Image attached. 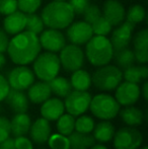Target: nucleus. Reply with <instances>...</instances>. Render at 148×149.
I'll use <instances>...</instances> for the list:
<instances>
[{"mask_svg": "<svg viewBox=\"0 0 148 149\" xmlns=\"http://www.w3.org/2000/svg\"><path fill=\"white\" fill-rule=\"evenodd\" d=\"M39 36L24 30L12 36L7 47L8 57L16 65H28L41 53Z\"/></svg>", "mask_w": 148, "mask_h": 149, "instance_id": "f257e3e1", "label": "nucleus"}, {"mask_svg": "<svg viewBox=\"0 0 148 149\" xmlns=\"http://www.w3.org/2000/svg\"><path fill=\"white\" fill-rule=\"evenodd\" d=\"M41 17L45 26L48 29L64 30L74 20L75 14L67 1H54L43 8Z\"/></svg>", "mask_w": 148, "mask_h": 149, "instance_id": "f03ea898", "label": "nucleus"}, {"mask_svg": "<svg viewBox=\"0 0 148 149\" xmlns=\"http://www.w3.org/2000/svg\"><path fill=\"white\" fill-rule=\"evenodd\" d=\"M84 55L92 66L101 67L113 60L114 48L108 37L93 35L85 44Z\"/></svg>", "mask_w": 148, "mask_h": 149, "instance_id": "7ed1b4c3", "label": "nucleus"}, {"mask_svg": "<svg viewBox=\"0 0 148 149\" xmlns=\"http://www.w3.org/2000/svg\"><path fill=\"white\" fill-rule=\"evenodd\" d=\"M61 70L59 56L56 53L45 51L40 53L33 62V71L40 80L49 82L58 76Z\"/></svg>", "mask_w": 148, "mask_h": 149, "instance_id": "20e7f679", "label": "nucleus"}, {"mask_svg": "<svg viewBox=\"0 0 148 149\" xmlns=\"http://www.w3.org/2000/svg\"><path fill=\"white\" fill-rule=\"evenodd\" d=\"M123 80V71L116 65L109 64L101 66L93 72L91 83L101 91H112L117 88Z\"/></svg>", "mask_w": 148, "mask_h": 149, "instance_id": "39448f33", "label": "nucleus"}, {"mask_svg": "<svg viewBox=\"0 0 148 149\" xmlns=\"http://www.w3.org/2000/svg\"><path fill=\"white\" fill-rule=\"evenodd\" d=\"M89 110L97 118L111 121L118 116L121 106L115 96L108 93H99L91 97Z\"/></svg>", "mask_w": 148, "mask_h": 149, "instance_id": "423d86ee", "label": "nucleus"}, {"mask_svg": "<svg viewBox=\"0 0 148 149\" xmlns=\"http://www.w3.org/2000/svg\"><path fill=\"white\" fill-rule=\"evenodd\" d=\"M59 60L61 67L68 72H73L75 70L82 68L85 62L84 51L80 46L74 44H66L59 52Z\"/></svg>", "mask_w": 148, "mask_h": 149, "instance_id": "0eeeda50", "label": "nucleus"}, {"mask_svg": "<svg viewBox=\"0 0 148 149\" xmlns=\"http://www.w3.org/2000/svg\"><path fill=\"white\" fill-rule=\"evenodd\" d=\"M113 139L115 149H138L143 142V135L136 128L127 126L115 132Z\"/></svg>", "mask_w": 148, "mask_h": 149, "instance_id": "6e6552de", "label": "nucleus"}, {"mask_svg": "<svg viewBox=\"0 0 148 149\" xmlns=\"http://www.w3.org/2000/svg\"><path fill=\"white\" fill-rule=\"evenodd\" d=\"M90 100L91 94L87 90H71V92L65 97L64 107L68 114L73 117H78L88 110Z\"/></svg>", "mask_w": 148, "mask_h": 149, "instance_id": "1a4fd4ad", "label": "nucleus"}, {"mask_svg": "<svg viewBox=\"0 0 148 149\" xmlns=\"http://www.w3.org/2000/svg\"><path fill=\"white\" fill-rule=\"evenodd\" d=\"M35 77L34 71L26 65H17L8 73L6 79L10 88L26 90L35 82Z\"/></svg>", "mask_w": 148, "mask_h": 149, "instance_id": "9d476101", "label": "nucleus"}, {"mask_svg": "<svg viewBox=\"0 0 148 149\" xmlns=\"http://www.w3.org/2000/svg\"><path fill=\"white\" fill-rule=\"evenodd\" d=\"M93 31L91 26L84 20L72 22L68 26L66 38L70 42V44H74L77 46L85 45L89 40L92 38Z\"/></svg>", "mask_w": 148, "mask_h": 149, "instance_id": "9b49d317", "label": "nucleus"}, {"mask_svg": "<svg viewBox=\"0 0 148 149\" xmlns=\"http://www.w3.org/2000/svg\"><path fill=\"white\" fill-rule=\"evenodd\" d=\"M42 49L52 53H59L66 45V37L60 30L48 29L39 35Z\"/></svg>", "mask_w": 148, "mask_h": 149, "instance_id": "f8f14e48", "label": "nucleus"}, {"mask_svg": "<svg viewBox=\"0 0 148 149\" xmlns=\"http://www.w3.org/2000/svg\"><path fill=\"white\" fill-rule=\"evenodd\" d=\"M140 87L137 83L125 80L121 82L116 88L115 98L120 106H133L140 97Z\"/></svg>", "mask_w": 148, "mask_h": 149, "instance_id": "ddd939ff", "label": "nucleus"}, {"mask_svg": "<svg viewBox=\"0 0 148 149\" xmlns=\"http://www.w3.org/2000/svg\"><path fill=\"white\" fill-rule=\"evenodd\" d=\"M134 29L135 24L125 20L121 24L117 26L114 31H111L112 36L110 41L113 45L114 51H118V50L129 47L130 43L132 42Z\"/></svg>", "mask_w": 148, "mask_h": 149, "instance_id": "4468645a", "label": "nucleus"}, {"mask_svg": "<svg viewBox=\"0 0 148 149\" xmlns=\"http://www.w3.org/2000/svg\"><path fill=\"white\" fill-rule=\"evenodd\" d=\"M101 15L109 20L113 26H117L125 22L126 9L119 0H106L101 9Z\"/></svg>", "mask_w": 148, "mask_h": 149, "instance_id": "2eb2a0df", "label": "nucleus"}, {"mask_svg": "<svg viewBox=\"0 0 148 149\" xmlns=\"http://www.w3.org/2000/svg\"><path fill=\"white\" fill-rule=\"evenodd\" d=\"M134 47L135 62L139 64H146L148 62V30L143 29L137 31L132 38Z\"/></svg>", "mask_w": 148, "mask_h": 149, "instance_id": "dca6fc26", "label": "nucleus"}, {"mask_svg": "<svg viewBox=\"0 0 148 149\" xmlns=\"http://www.w3.org/2000/svg\"><path fill=\"white\" fill-rule=\"evenodd\" d=\"M26 14L20 10H15L12 13L5 15L3 19V30L9 36H14L26 30Z\"/></svg>", "mask_w": 148, "mask_h": 149, "instance_id": "f3484780", "label": "nucleus"}, {"mask_svg": "<svg viewBox=\"0 0 148 149\" xmlns=\"http://www.w3.org/2000/svg\"><path fill=\"white\" fill-rule=\"evenodd\" d=\"M30 135L32 138V141L34 143H37L39 145L46 143L51 136V126L50 122L45 118H39L37 119L34 123L31 125L30 128Z\"/></svg>", "mask_w": 148, "mask_h": 149, "instance_id": "a211bd4d", "label": "nucleus"}, {"mask_svg": "<svg viewBox=\"0 0 148 149\" xmlns=\"http://www.w3.org/2000/svg\"><path fill=\"white\" fill-rule=\"evenodd\" d=\"M65 112L64 102L59 97H49L42 104L41 115L48 121H57Z\"/></svg>", "mask_w": 148, "mask_h": 149, "instance_id": "6ab92c4d", "label": "nucleus"}, {"mask_svg": "<svg viewBox=\"0 0 148 149\" xmlns=\"http://www.w3.org/2000/svg\"><path fill=\"white\" fill-rule=\"evenodd\" d=\"M4 100L14 113H26L30 107V100L24 90L10 88Z\"/></svg>", "mask_w": 148, "mask_h": 149, "instance_id": "aec40b11", "label": "nucleus"}, {"mask_svg": "<svg viewBox=\"0 0 148 149\" xmlns=\"http://www.w3.org/2000/svg\"><path fill=\"white\" fill-rule=\"evenodd\" d=\"M51 93L52 91L49 86V83L41 80L38 82H34L28 87L26 95L31 102L40 104H43L49 97H51Z\"/></svg>", "mask_w": 148, "mask_h": 149, "instance_id": "412c9836", "label": "nucleus"}, {"mask_svg": "<svg viewBox=\"0 0 148 149\" xmlns=\"http://www.w3.org/2000/svg\"><path fill=\"white\" fill-rule=\"evenodd\" d=\"M119 114H120L122 121L127 126H131V127L141 125L143 121L147 118V114L144 115V113L140 109L134 106H127L123 110H120Z\"/></svg>", "mask_w": 148, "mask_h": 149, "instance_id": "4be33fe9", "label": "nucleus"}, {"mask_svg": "<svg viewBox=\"0 0 148 149\" xmlns=\"http://www.w3.org/2000/svg\"><path fill=\"white\" fill-rule=\"evenodd\" d=\"M32 120L26 113H16L10 121V132L15 137L24 136L30 131Z\"/></svg>", "mask_w": 148, "mask_h": 149, "instance_id": "5701e85b", "label": "nucleus"}, {"mask_svg": "<svg viewBox=\"0 0 148 149\" xmlns=\"http://www.w3.org/2000/svg\"><path fill=\"white\" fill-rule=\"evenodd\" d=\"M92 132L95 141H99V143H106L113 139L116 130H115L114 125L110 121L101 120V122L94 126Z\"/></svg>", "mask_w": 148, "mask_h": 149, "instance_id": "b1692460", "label": "nucleus"}, {"mask_svg": "<svg viewBox=\"0 0 148 149\" xmlns=\"http://www.w3.org/2000/svg\"><path fill=\"white\" fill-rule=\"evenodd\" d=\"M69 81L71 83L72 89L85 91L91 86V75L89 74L88 71L80 68L72 72Z\"/></svg>", "mask_w": 148, "mask_h": 149, "instance_id": "393cba45", "label": "nucleus"}, {"mask_svg": "<svg viewBox=\"0 0 148 149\" xmlns=\"http://www.w3.org/2000/svg\"><path fill=\"white\" fill-rule=\"evenodd\" d=\"M148 77V67L146 64H140L139 66L132 65L128 68L124 69L123 78L126 81L133 83H139L142 80H146Z\"/></svg>", "mask_w": 148, "mask_h": 149, "instance_id": "a878e982", "label": "nucleus"}, {"mask_svg": "<svg viewBox=\"0 0 148 149\" xmlns=\"http://www.w3.org/2000/svg\"><path fill=\"white\" fill-rule=\"evenodd\" d=\"M68 139L70 142V149H89L95 143V139L90 134H83L73 131Z\"/></svg>", "mask_w": 148, "mask_h": 149, "instance_id": "bb28decb", "label": "nucleus"}, {"mask_svg": "<svg viewBox=\"0 0 148 149\" xmlns=\"http://www.w3.org/2000/svg\"><path fill=\"white\" fill-rule=\"evenodd\" d=\"M51 91L58 97H66L71 92L72 86L70 81L63 76H56L49 81Z\"/></svg>", "mask_w": 148, "mask_h": 149, "instance_id": "cd10ccee", "label": "nucleus"}, {"mask_svg": "<svg viewBox=\"0 0 148 149\" xmlns=\"http://www.w3.org/2000/svg\"><path fill=\"white\" fill-rule=\"evenodd\" d=\"M113 59L115 60L117 66L120 69H126L128 67L134 65L135 63L134 52L129 47L118 50V51H114Z\"/></svg>", "mask_w": 148, "mask_h": 149, "instance_id": "c85d7f7f", "label": "nucleus"}, {"mask_svg": "<svg viewBox=\"0 0 148 149\" xmlns=\"http://www.w3.org/2000/svg\"><path fill=\"white\" fill-rule=\"evenodd\" d=\"M146 17V10L140 4H134L129 7V9L126 11V17L125 20L130 24H133L136 26L137 24H140Z\"/></svg>", "mask_w": 148, "mask_h": 149, "instance_id": "c756f323", "label": "nucleus"}, {"mask_svg": "<svg viewBox=\"0 0 148 149\" xmlns=\"http://www.w3.org/2000/svg\"><path fill=\"white\" fill-rule=\"evenodd\" d=\"M75 129V117L70 114H63L57 120V130L64 136H69Z\"/></svg>", "mask_w": 148, "mask_h": 149, "instance_id": "7c9ffc66", "label": "nucleus"}, {"mask_svg": "<svg viewBox=\"0 0 148 149\" xmlns=\"http://www.w3.org/2000/svg\"><path fill=\"white\" fill-rule=\"evenodd\" d=\"M44 30H45V24H44L41 15L37 14L36 12L26 14V31H28L39 36Z\"/></svg>", "mask_w": 148, "mask_h": 149, "instance_id": "2f4dec72", "label": "nucleus"}, {"mask_svg": "<svg viewBox=\"0 0 148 149\" xmlns=\"http://www.w3.org/2000/svg\"><path fill=\"white\" fill-rule=\"evenodd\" d=\"M95 124L91 117L81 115L78 116V119L75 120V131L83 134H90L93 131Z\"/></svg>", "mask_w": 148, "mask_h": 149, "instance_id": "473e14b6", "label": "nucleus"}, {"mask_svg": "<svg viewBox=\"0 0 148 149\" xmlns=\"http://www.w3.org/2000/svg\"><path fill=\"white\" fill-rule=\"evenodd\" d=\"M90 26L91 29H92L93 35L95 36H105V37H108V35L111 33L113 29V26L110 24L109 20L106 19L103 15L99 16Z\"/></svg>", "mask_w": 148, "mask_h": 149, "instance_id": "72a5a7b5", "label": "nucleus"}, {"mask_svg": "<svg viewBox=\"0 0 148 149\" xmlns=\"http://www.w3.org/2000/svg\"><path fill=\"white\" fill-rule=\"evenodd\" d=\"M47 142L51 149H70L68 136H64L60 133L51 135Z\"/></svg>", "mask_w": 148, "mask_h": 149, "instance_id": "f704fd0d", "label": "nucleus"}, {"mask_svg": "<svg viewBox=\"0 0 148 149\" xmlns=\"http://www.w3.org/2000/svg\"><path fill=\"white\" fill-rule=\"evenodd\" d=\"M42 5V0H17L18 10L24 13H34Z\"/></svg>", "mask_w": 148, "mask_h": 149, "instance_id": "c9c22d12", "label": "nucleus"}, {"mask_svg": "<svg viewBox=\"0 0 148 149\" xmlns=\"http://www.w3.org/2000/svg\"><path fill=\"white\" fill-rule=\"evenodd\" d=\"M82 14H83V17H84V22L91 24L99 16H101V9L97 4H89Z\"/></svg>", "mask_w": 148, "mask_h": 149, "instance_id": "e433bc0d", "label": "nucleus"}, {"mask_svg": "<svg viewBox=\"0 0 148 149\" xmlns=\"http://www.w3.org/2000/svg\"><path fill=\"white\" fill-rule=\"evenodd\" d=\"M17 9V0H0V14L2 15H8Z\"/></svg>", "mask_w": 148, "mask_h": 149, "instance_id": "4c0bfd02", "label": "nucleus"}, {"mask_svg": "<svg viewBox=\"0 0 148 149\" xmlns=\"http://www.w3.org/2000/svg\"><path fill=\"white\" fill-rule=\"evenodd\" d=\"M10 133V121L6 117L0 116V143L9 138Z\"/></svg>", "mask_w": 148, "mask_h": 149, "instance_id": "58836bf2", "label": "nucleus"}, {"mask_svg": "<svg viewBox=\"0 0 148 149\" xmlns=\"http://www.w3.org/2000/svg\"><path fill=\"white\" fill-rule=\"evenodd\" d=\"M89 1L90 0H69L68 3L70 4L72 10H73L74 14L77 15H81L86 9V7L89 5Z\"/></svg>", "mask_w": 148, "mask_h": 149, "instance_id": "ea45409f", "label": "nucleus"}, {"mask_svg": "<svg viewBox=\"0 0 148 149\" xmlns=\"http://www.w3.org/2000/svg\"><path fill=\"white\" fill-rule=\"evenodd\" d=\"M14 140V145L16 149H34L33 141L26 136H17Z\"/></svg>", "mask_w": 148, "mask_h": 149, "instance_id": "a19ab883", "label": "nucleus"}, {"mask_svg": "<svg viewBox=\"0 0 148 149\" xmlns=\"http://www.w3.org/2000/svg\"><path fill=\"white\" fill-rule=\"evenodd\" d=\"M10 89V86L8 84V81L2 74H0V102L5 100L8 91Z\"/></svg>", "mask_w": 148, "mask_h": 149, "instance_id": "79ce46f5", "label": "nucleus"}, {"mask_svg": "<svg viewBox=\"0 0 148 149\" xmlns=\"http://www.w3.org/2000/svg\"><path fill=\"white\" fill-rule=\"evenodd\" d=\"M9 35L0 28V53H5L9 44Z\"/></svg>", "mask_w": 148, "mask_h": 149, "instance_id": "37998d69", "label": "nucleus"}, {"mask_svg": "<svg viewBox=\"0 0 148 149\" xmlns=\"http://www.w3.org/2000/svg\"><path fill=\"white\" fill-rule=\"evenodd\" d=\"M0 149H16L15 145H14V140L11 138H7L0 143Z\"/></svg>", "mask_w": 148, "mask_h": 149, "instance_id": "c03bdc74", "label": "nucleus"}, {"mask_svg": "<svg viewBox=\"0 0 148 149\" xmlns=\"http://www.w3.org/2000/svg\"><path fill=\"white\" fill-rule=\"evenodd\" d=\"M140 93L143 95L145 100H148V82L146 80H144V83L142 85V88L140 89Z\"/></svg>", "mask_w": 148, "mask_h": 149, "instance_id": "a18cd8bd", "label": "nucleus"}, {"mask_svg": "<svg viewBox=\"0 0 148 149\" xmlns=\"http://www.w3.org/2000/svg\"><path fill=\"white\" fill-rule=\"evenodd\" d=\"M6 64V57L4 56V53H0V70L5 66Z\"/></svg>", "mask_w": 148, "mask_h": 149, "instance_id": "49530a36", "label": "nucleus"}, {"mask_svg": "<svg viewBox=\"0 0 148 149\" xmlns=\"http://www.w3.org/2000/svg\"><path fill=\"white\" fill-rule=\"evenodd\" d=\"M89 149H109L106 145H104V144H93L92 146H91Z\"/></svg>", "mask_w": 148, "mask_h": 149, "instance_id": "de8ad7c7", "label": "nucleus"}, {"mask_svg": "<svg viewBox=\"0 0 148 149\" xmlns=\"http://www.w3.org/2000/svg\"><path fill=\"white\" fill-rule=\"evenodd\" d=\"M141 149H148V147H147V146H143V147L141 148Z\"/></svg>", "mask_w": 148, "mask_h": 149, "instance_id": "09e8293b", "label": "nucleus"}, {"mask_svg": "<svg viewBox=\"0 0 148 149\" xmlns=\"http://www.w3.org/2000/svg\"><path fill=\"white\" fill-rule=\"evenodd\" d=\"M54 1H67V0H54Z\"/></svg>", "mask_w": 148, "mask_h": 149, "instance_id": "8fccbe9b", "label": "nucleus"}, {"mask_svg": "<svg viewBox=\"0 0 148 149\" xmlns=\"http://www.w3.org/2000/svg\"><path fill=\"white\" fill-rule=\"evenodd\" d=\"M0 110H1V108H0Z\"/></svg>", "mask_w": 148, "mask_h": 149, "instance_id": "3c124183", "label": "nucleus"}]
</instances>
